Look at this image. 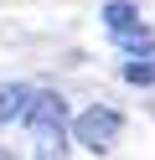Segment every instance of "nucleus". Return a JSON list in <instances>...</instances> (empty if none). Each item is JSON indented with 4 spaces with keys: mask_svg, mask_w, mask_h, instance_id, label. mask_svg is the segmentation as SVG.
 I'll list each match as a JSON object with an SVG mask.
<instances>
[{
    "mask_svg": "<svg viewBox=\"0 0 155 160\" xmlns=\"http://www.w3.org/2000/svg\"><path fill=\"white\" fill-rule=\"evenodd\" d=\"M26 129L36 134V145L47 150H62V134H67V103H62L57 93H31V103H26Z\"/></svg>",
    "mask_w": 155,
    "mask_h": 160,
    "instance_id": "obj_1",
    "label": "nucleus"
},
{
    "mask_svg": "<svg viewBox=\"0 0 155 160\" xmlns=\"http://www.w3.org/2000/svg\"><path fill=\"white\" fill-rule=\"evenodd\" d=\"M119 129H124V119L114 114V108H88V114L72 119V139H78V145H88V150L114 145V139H119Z\"/></svg>",
    "mask_w": 155,
    "mask_h": 160,
    "instance_id": "obj_2",
    "label": "nucleus"
},
{
    "mask_svg": "<svg viewBox=\"0 0 155 160\" xmlns=\"http://www.w3.org/2000/svg\"><path fill=\"white\" fill-rule=\"evenodd\" d=\"M26 103H31V88H26V83H0V124L21 119Z\"/></svg>",
    "mask_w": 155,
    "mask_h": 160,
    "instance_id": "obj_3",
    "label": "nucleus"
},
{
    "mask_svg": "<svg viewBox=\"0 0 155 160\" xmlns=\"http://www.w3.org/2000/svg\"><path fill=\"white\" fill-rule=\"evenodd\" d=\"M103 21H109V31H129V26H140V11L129 0H109L103 5Z\"/></svg>",
    "mask_w": 155,
    "mask_h": 160,
    "instance_id": "obj_4",
    "label": "nucleus"
},
{
    "mask_svg": "<svg viewBox=\"0 0 155 160\" xmlns=\"http://www.w3.org/2000/svg\"><path fill=\"white\" fill-rule=\"evenodd\" d=\"M124 83H155V62H150V57H134V62H124Z\"/></svg>",
    "mask_w": 155,
    "mask_h": 160,
    "instance_id": "obj_5",
    "label": "nucleus"
}]
</instances>
